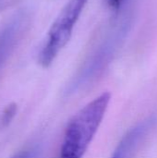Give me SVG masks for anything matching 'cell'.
Masks as SVG:
<instances>
[{"label": "cell", "mask_w": 157, "mask_h": 158, "mask_svg": "<svg viewBox=\"0 0 157 158\" xmlns=\"http://www.w3.org/2000/svg\"><path fill=\"white\" fill-rule=\"evenodd\" d=\"M130 25L131 15L129 11L123 12L111 23L70 81L67 87L68 94L86 89L103 76L123 44Z\"/></svg>", "instance_id": "cell-1"}, {"label": "cell", "mask_w": 157, "mask_h": 158, "mask_svg": "<svg viewBox=\"0 0 157 158\" xmlns=\"http://www.w3.org/2000/svg\"><path fill=\"white\" fill-rule=\"evenodd\" d=\"M110 99V93H103L72 117L65 131L60 158L84 156L102 123Z\"/></svg>", "instance_id": "cell-2"}, {"label": "cell", "mask_w": 157, "mask_h": 158, "mask_svg": "<svg viewBox=\"0 0 157 158\" xmlns=\"http://www.w3.org/2000/svg\"><path fill=\"white\" fill-rule=\"evenodd\" d=\"M88 0H68L51 25L38 55V62L48 68L68 43Z\"/></svg>", "instance_id": "cell-3"}, {"label": "cell", "mask_w": 157, "mask_h": 158, "mask_svg": "<svg viewBox=\"0 0 157 158\" xmlns=\"http://www.w3.org/2000/svg\"><path fill=\"white\" fill-rule=\"evenodd\" d=\"M156 122V117L151 116L130 128L118 143L111 158L136 157L140 147L153 131Z\"/></svg>", "instance_id": "cell-4"}, {"label": "cell", "mask_w": 157, "mask_h": 158, "mask_svg": "<svg viewBox=\"0 0 157 158\" xmlns=\"http://www.w3.org/2000/svg\"><path fill=\"white\" fill-rule=\"evenodd\" d=\"M24 17L19 13L0 27V70L15 49L24 27Z\"/></svg>", "instance_id": "cell-5"}, {"label": "cell", "mask_w": 157, "mask_h": 158, "mask_svg": "<svg viewBox=\"0 0 157 158\" xmlns=\"http://www.w3.org/2000/svg\"><path fill=\"white\" fill-rule=\"evenodd\" d=\"M16 113H17L16 104L11 103L8 106H6L0 117V127L5 128L7 125H9L10 122L13 120L14 117L16 116Z\"/></svg>", "instance_id": "cell-6"}, {"label": "cell", "mask_w": 157, "mask_h": 158, "mask_svg": "<svg viewBox=\"0 0 157 158\" xmlns=\"http://www.w3.org/2000/svg\"><path fill=\"white\" fill-rule=\"evenodd\" d=\"M11 158H39V150L38 149H27L21 152H19Z\"/></svg>", "instance_id": "cell-7"}, {"label": "cell", "mask_w": 157, "mask_h": 158, "mask_svg": "<svg viewBox=\"0 0 157 158\" xmlns=\"http://www.w3.org/2000/svg\"><path fill=\"white\" fill-rule=\"evenodd\" d=\"M8 2H9V0H0V11L3 10L6 6Z\"/></svg>", "instance_id": "cell-8"}]
</instances>
